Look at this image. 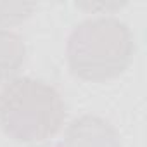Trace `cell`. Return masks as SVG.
<instances>
[{"label": "cell", "instance_id": "277c9868", "mask_svg": "<svg viewBox=\"0 0 147 147\" xmlns=\"http://www.w3.org/2000/svg\"><path fill=\"white\" fill-rule=\"evenodd\" d=\"M26 59V45L19 33L0 28V83L12 80Z\"/></svg>", "mask_w": 147, "mask_h": 147}, {"label": "cell", "instance_id": "5b68a950", "mask_svg": "<svg viewBox=\"0 0 147 147\" xmlns=\"http://www.w3.org/2000/svg\"><path fill=\"white\" fill-rule=\"evenodd\" d=\"M35 9V4L26 2H0V28L7 30V26L23 23L31 16Z\"/></svg>", "mask_w": 147, "mask_h": 147}, {"label": "cell", "instance_id": "6da1fadb", "mask_svg": "<svg viewBox=\"0 0 147 147\" xmlns=\"http://www.w3.org/2000/svg\"><path fill=\"white\" fill-rule=\"evenodd\" d=\"M135 38L130 26L114 16L88 18L71 30L66 55L71 73L85 82L118 78L130 67Z\"/></svg>", "mask_w": 147, "mask_h": 147}, {"label": "cell", "instance_id": "7a4b0ae2", "mask_svg": "<svg viewBox=\"0 0 147 147\" xmlns=\"http://www.w3.org/2000/svg\"><path fill=\"white\" fill-rule=\"evenodd\" d=\"M64 119L61 92L43 80L14 76L0 90V126L16 142L47 140L62 128Z\"/></svg>", "mask_w": 147, "mask_h": 147}, {"label": "cell", "instance_id": "3957f363", "mask_svg": "<svg viewBox=\"0 0 147 147\" xmlns=\"http://www.w3.org/2000/svg\"><path fill=\"white\" fill-rule=\"evenodd\" d=\"M61 147H121V138L107 119L83 114L67 125Z\"/></svg>", "mask_w": 147, "mask_h": 147}, {"label": "cell", "instance_id": "8992f818", "mask_svg": "<svg viewBox=\"0 0 147 147\" xmlns=\"http://www.w3.org/2000/svg\"><path fill=\"white\" fill-rule=\"evenodd\" d=\"M43 147H61V144H49V145H43Z\"/></svg>", "mask_w": 147, "mask_h": 147}]
</instances>
